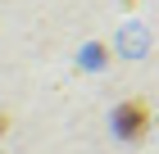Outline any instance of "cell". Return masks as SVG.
Wrapping results in <instances>:
<instances>
[{
  "instance_id": "6da1fadb",
  "label": "cell",
  "mask_w": 159,
  "mask_h": 154,
  "mask_svg": "<svg viewBox=\"0 0 159 154\" xmlns=\"http://www.w3.org/2000/svg\"><path fill=\"white\" fill-rule=\"evenodd\" d=\"M114 131H118L123 141H141V136L150 131V113H146V104H141V100L118 104V109H114Z\"/></svg>"
}]
</instances>
